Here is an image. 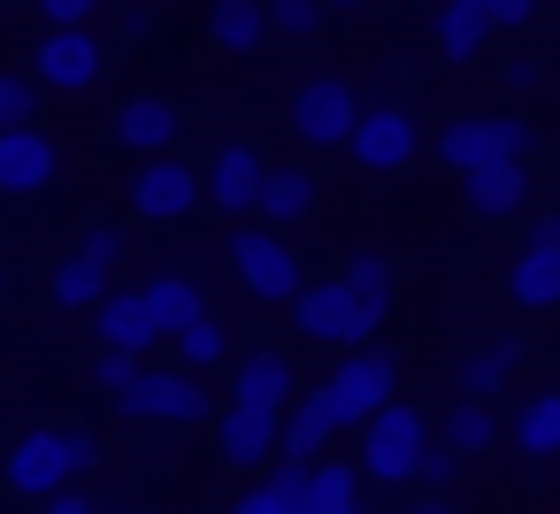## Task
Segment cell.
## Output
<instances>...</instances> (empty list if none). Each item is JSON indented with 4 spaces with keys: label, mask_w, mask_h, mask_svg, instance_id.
<instances>
[{
    "label": "cell",
    "mask_w": 560,
    "mask_h": 514,
    "mask_svg": "<svg viewBox=\"0 0 560 514\" xmlns=\"http://www.w3.org/2000/svg\"><path fill=\"white\" fill-rule=\"evenodd\" d=\"M460 476H468V453H460V445H445V437H430V453H422V476H415V483H422V491H453Z\"/></svg>",
    "instance_id": "cell-33"
},
{
    "label": "cell",
    "mask_w": 560,
    "mask_h": 514,
    "mask_svg": "<svg viewBox=\"0 0 560 514\" xmlns=\"http://www.w3.org/2000/svg\"><path fill=\"white\" fill-rule=\"evenodd\" d=\"M499 85H506V93H529V85H537V62H529V55H514V62L499 70Z\"/></svg>",
    "instance_id": "cell-41"
},
{
    "label": "cell",
    "mask_w": 560,
    "mask_h": 514,
    "mask_svg": "<svg viewBox=\"0 0 560 514\" xmlns=\"http://www.w3.org/2000/svg\"><path fill=\"white\" fill-rule=\"evenodd\" d=\"M215 453L231 460V468H277V453H284V414L277 407H254V399H231V407H215Z\"/></svg>",
    "instance_id": "cell-10"
},
{
    "label": "cell",
    "mask_w": 560,
    "mask_h": 514,
    "mask_svg": "<svg viewBox=\"0 0 560 514\" xmlns=\"http://www.w3.org/2000/svg\"><path fill=\"white\" fill-rule=\"evenodd\" d=\"M460 192H468L476 223H506V215L529 208V162H483V170L460 177Z\"/></svg>",
    "instance_id": "cell-16"
},
{
    "label": "cell",
    "mask_w": 560,
    "mask_h": 514,
    "mask_svg": "<svg viewBox=\"0 0 560 514\" xmlns=\"http://www.w3.org/2000/svg\"><path fill=\"white\" fill-rule=\"evenodd\" d=\"M231 514H292V506H284V499L269 491V476H261L254 491H238V506H231Z\"/></svg>",
    "instance_id": "cell-39"
},
{
    "label": "cell",
    "mask_w": 560,
    "mask_h": 514,
    "mask_svg": "<svg viewBox=\"0 0 560 514\" xmlns=\"http://www.w3.org/2000/svg\"><path fill=\"white\" fill-rule=\"evenodd\" d=\"M101 514H139V506H131V499H108V506H101Z\"/></svg>",
    "instance_id": "cell-44"
},
{
    "label": "cell",
    "mask_w": 560,
    "mask_h": 514,
    "mask_svg": "<svg viewBox=\"0 0 560 514\" xmlns=\"http://www.w3.org/2000/svg\"><path fill=\"white\" fill-rule=\"evenodd\" d=\"M514 369H522V346H514V338L468 346V353L453 361V399H499V392L514 384Z\"/></svg>",
    "instance_id": "cell-20"
},
{
    "label": "cell",
    "mask_w": 560,
    "mask_h": 514,
    "mask_svg": "<svg viewBox=\"0 0 560 514\" xmlns=\"http://www.w3.org/2000/svg\"><path fill=\"white\" fill-rule=\"evenodd\" d=\"M338 430H346V414H338L330 384H315V392H300V399L284 407V453H277V460H323Z\"/></svg>",
    "instance_id": "cell-15"
},
{
    "label": "cell",
    "mask_w": 560,
    "mask_h": 514,
    "mask_svg": "<svg viewBox=\"0 0 560 514\" xmlns=\"http://www.w3.org/2000/svg\"><path fill=\"white\" fill-rule=\"evenodd\" d=\"M430 32H438V62H476V55H483V39H491L499 24H491L483 0H438Z\"/></svg>",
    "instance_id": "cell-21"
},
{
    "label": "cell",
    "mask_w": 560,
    "mask_h": 514,
    "mask_svg": "<svg viewBox=\"0 0 560 514\" xmlns=\"http://www.w3.org/2000/svg\"><path fill=\"white\" fill-rule=\"evenodd\" d=\"M93 330H101V346H124V353H154V346H170V330H162V315H154L147 292H108L101 315H93Z\"/></svg>",
    "instance_id": "cell-17"
},
{
    "label": "cell",
    "mask_w": 560,
    "mask_h": 514,
    "mask_svg": "<svg viewBox=\"0 0 560 514\" xmlns=\"http://www.w3.org/2000/svg\"><path fill=\"white\" fill-rule=\"evenodd\" d=\"M32 108H39L32 78H16V70H0V131H16V124H32Z\"/></svg>",
    "instance_id": "cell-34"
},
{
    "label": "cell",
    "mask_w": 560,
    "mask_h": 514,
    "mask_svg": "<svg viewBox=\"0 0 560 514\" xmlns=\"http://www.w3.org/2000/svg\"><path fill=\"white\" fill-rule=\"evenodd\" d=\"M483 9H491V24H499V32H522V24L537 16V0H483Z\"/></svg>",
    "instance_id": "cell-38"
},
{
    "label": "cell",
    "mask_w": 560,
    "mask_h": 514,
    "mask_svg": "<svg viewBox=\"0 0 560 514\" xmlns=\"http://www.w3.org/2000/svg\"><path fill=\"white\" fill-rule=\"evenodd\" d=\"M108 277H116L108 261H93V254H70V261H55L47 292H55V307H70V315H101V300L116 292Z\"/></svg>",
    "instance_id": "cell-24"
},
{
    "label": "cell",
    "mask_w": 560,
    "mask_h": 514,
    "mask_svg": "<svg viewBox=\"0 0 560 514\" xmlns=\"http://www.w3.org/2000/svg\"><path fill=\"white\" fill-rule=\"evenodd\" d=\"M139 369H147V353H124V346H101V353L85 361V384H93V392H101V399L116 407V399H124V392L139 384Z\"/></svg>",
    "instance_id": "cell-32"
},
{
    "label": "cell",
    "mask_w": 560,
    "mask_h": 514,
    "mask_svg": "<svg viewBox=\"0 0 560 514\" xmlns=\"http://www.w3.org/2000/svg\"><path fill=\"white\" fill-rule=\"evenodd\" d=\"M170 346H177V361H185V369H215V361H238V346H231V330H223L215 315L185 323V330H177Z\"/></svg>",
    "instance_id": "cell-30"
},
{
    "label": "cell",
    "mask_w": 560,
    "mask_h": 514,
    "mask_svg": "<svg viewBox=\"0 0 560 514\" xmlns=\"http://www.w3.org/2000/svg\"><path fill=\"white\" fill-rule=\"evenodd\" d=\"M93 9H101V0H39L47 24H93Z\"/></svg>",
    "instance_id": "cell-37"
},
{
    "label": "cell",
    "mask_w": 560,
    "mask_h": 514,
    "mask_svg": "<svg viewBox=\"0 0 560 514\" xmlns=\"http://www.w3.org/2000/svg\"><path fill=\"white\" fill-rule=\"evenodd\" d=\"M307 514H361V476L346 460H315V491H307Z\"/></svg>",
    "instance_id": "cell-31"
},
{
    "label": "cell",
    "mask_w": 560,
    "mask_h": 514,
    "mask_svg": "<svg viewBox=\"0 0 560 514\" xmlns=\"http://www.w3.org/2000/svg\"><path fill=\"white\" fill-rule=\"evenodd\" d=\"M208 192V177L200 170H185L177 154H147L139 162V177H131V208L147 215V223H177V215H192V200Z\"/></svg>",
    "instance_id": "cell-11"
},
{
    "label": "cell",
    "mask_w": 560,
    "mask_h": 514,
    "mask_svg": "<svg viewBox=\"0 0 560 514\" xmlns=\"http://www.w3.org/2000/svg\"><path fill=\"white\" fill-rule=\"evenodd\" d=\"M506 300L529 307V315L560 307V246H522L514 269H506Z\"/></svg>",
    "instance_id": "cell-23"
},
{
    "label": "cell",
    "mask_w": 560,
    "mask_h": 514,
    "mask_svg": "<svg viewBox=\"0 0 560 514\" xmlns=\"http://www.w3.org/2000/svg\"><path fill=\"white\" fill-rule=\"evenodd\" d=\"M430 437H438V430L422 422V407H415V399H392L384 414L361 422V476H369V483H415Z\"/></svg>",
    "instance_id": "cell-2"
},
{
    "label": "cell",
    "mask_w": 560,
    "mask_h": 514,
    "mask_svg": "<svg viewBox=\"0 0 560 514\" xmlns=\"http://www.w3.org/2000/svg\"><path fill=\"white\" fill-rule=\"evenodd\" d=\"M231 369H238V392H231V399H254V407H277V414L300 399L292 361H284V353H269V346H261V353H238Z\"/></svg>",
    "instance_id": "cell-25"
},
{
    "label": "cell",
    "mask_w": 560,
    "mask_h": 514,
    "mask_svg": "<svg viewBox=\"0 0 560 514\" xmlns=\"http://www.w3.org/2000/svg\"><path fill=\"white\" fill-rule=\"evenodd\" d=\"M307 208H315V177H307V170H269V185H261V208H254V215H261V223H277V231H292Z\"/></svg>",
    "instance_id": "cell-29"
},
{
    "label": "cell",
    "mask_w": 560,
    "mask_h": 514,
    "mask_svg": "<svg viewBox=\"0 0 560 514\" xmlns=\"http://www.w3.org/2000/svg\"><path fill=\"white\" fill-rule=\"evenodd\" d=\"M330 9H361V0H330Z\"/></svg>",
    "instance_id": "cell-45"
},
{
    "label": "cell",
    "mask_w": 560,
    "mask_h": 514,
    "mask_svg": "<svg viewBox=\"0 0 560 514\" xmlns=\"http://www.w3.org/2000/svg\"><path fill=\"white\" fill-rule=\"evenodd\" d=\"M269 39H277L269 0H215L208 9V47L215 55H261Z\"/></svg>",
    "instance_id": "cell-19"
},
{
    "label": "cell",
    "mask_w": 560,
    "mask_h": 514,
    "mask_svg": "<svg viewBox=\"0 0 560 514\" xmlns=\"http://www.w3.org/2000/svg\"><path fill=\"white\" fill-rule=\"evenodd\" d=\"M139 292L154 300V315H162V330H170V338H177L185 323H200V315H208V300H200V284H192L185 269H162V277H147Z\"/></svg>",
    "instance_id": "cell-28"
},
{
    "label": "cell",
    "mask_w": 560,
    "mask_h": 514,
    "mask_svg": "<svg viewBox=\"0 0 560 514\" xmlns=\"http://www.w3.org/2000/svg\"><path fill=\"white\" fill-rule=\"evenodd\" d=\"M346 284H353V300H361L369 330H384V323H392V307H399V277H392V261H384V254H353V261H346Z\"/></svg>",
    "instance_id": "cell-26"
},
{
    "label": "cell",
    "mask_w": 560,
    "mask_h": 514,
    "mask_svg": "<svg viewBox=\"0 0 560 514\" xmlns=\"http://www.w3.org/2000/svg\"><path fill=\"white\" fill-rule=\"evenodd\" d=\"M39 514H101V499H85V491L70 483V491H55V499H39Z\"/></svg>",
    "instance_id": "cell-40"
},
{
    "label": "cell",
    "mask_w": 560,
    "mask_h": 514,
    "mask_svg": "<svg viewBox=\"0 0 560 514\" xmlns=\"http://www.w3.org/2000/svg\"><path fill=\"white\" fill-rule=\"evenodd\" d=\"M62 177V147L39 131V124H16V131H0V192L24 200V192H47Z\"/></svg>",
    "instance_id": "cell-13"
},
{
    "label": "cell",
    "mask_w": 560,
    "mask_h": 514,
    "mask_svg": "<svg viewBox=\"0 0 560 514\" xmlns=\"http://www.w3.org/2000/svg\"><path fill=\"white\" fill-rule=\"evenodd\" d=\"M407 514H453V506H445V491H430V499H415Z\"/></svg>",
    "instance_id": "cell-43"
},
{
    "label": "cell",
    "mask_w": 560,
    "mask_h": 514,
    "mask_svg": "<svg viewBox=\"0 0 560 514\" xmlns=\"http://www.w3.org/2000/svg\"><path fill=\"white\" fill-rule=\"evenodd\" d=\"M323 384H330L346 430H361L369 414H384V407L399 399V361H392L384 346H353V353H338V369H330Z\"/></svg>",
    "instance_id": "cell-6"
},
{
    "label": "cell",
    "mask_w": 560,
    "mask_h": 514,
    "mask_svg": "<svg viewBox=\"0 0 560 514\" xmlns=\"http://www.w3.org/2000/svg\"><path fill=\"white\" fill-rule=\"evenodd\" d=\"M101 468V445H93V430H55V422H39V430H24L16 445H9V468H0V483H9L16 499H55V491H70V483H85Z\"/></svg>",
    "instance_id": "cell-1"
},
{
    "label": "cell",
    "mask_w": 560,
    "mask_h": 514,
    "mask_svg": "<svg viewBox=\"0 0 560 514\" xmlns=\"http://www.w3.org/2000/svg\"><path fill=\"white\" fill-rule=\"evenodd\" d=\"M438 437H445V445H460L468 460H483V453L506 437V422L491 414V399H453V407H445V422H438Z\"/></svg>",
    "instance_id": "cell-27"
},
{
    "label": "cell",
    "mask_w": 560,
    "mask_h": 514,
    "mask_svg": "<svg viewBox=\"0 0 560 514\" xmlns=\"http://www.w3.org/2000/svg\"><path fill=\"white\" fill-rule=\"evenodd\" d=\"M101 62H108V55H101V39H93L85 24H55V32L39 39V62H32V70H39V85H55V93H85V85L101 78Z\"/></svg>",
    "instance_id": "cell-14"
},
{
    "label": "cell",
    "mask_w": 560,
    "mask_h": 514,
    "mask_svg": "<svg viewBox=\"0 0 560 514\" xmlns=\"http://www.w3.org/2000/svg\"><path fill=\"white\" fill-rule=\"evenodd\" d=\"M292 323H300V338H307V346H323V353H353V346H369V338H376L346 277L307 284V292L292 300Z\"/></svg>",
    "instance_id": "cell-5"
},
{
    "label": "cell",
    "mask_w": 560,
    "mask_h": 514,
    "mask_svg": "<svg viewBox=\"0 0 560 514\" xmlns=\"http://www.w3.org/2000/svg\"><path fill=\"white\" fill-rule=\"evenodd\" d=\"M522 246H560V215L545 208V215H529V231H522Z\"/></svg>",
    "instance_id": "cell-42"
},
{
    "label": "cell",
    "mask_w": 560,
    "mask_h": 514,
    "mask_svg": "<svg viewBox=\"0 0 560 514\" xmlns=\"http://www.w3.org/2000/svg\"><path fill=\"white\" fill-rule=\"evenodd\" d=\"M200 177H208V200H215L223 215H254V208H261V185H269V154L246 147V139H231V147L208 154Z\"/></svg>",
    "instance_id": "cell-12"
},
{
    "label": "cell",
    "mask_w": 560,
    "mask_h": 514,
    "mask_svg": "<svg viewBox=\"0 0 560 514\" xmlns=\"http://www.w3.org/2000/svg\"><path fill=\"white\" fill-rule=\"evenodd\" d=\"M78 254H93V261H108V269H116V261H124V231H116V223H93V231L78 238Z\"/></svg>",
    "instance_id": "cell-36"
},
{
    "label": "cell",
    "mask_w": 560,
    "mask_h": 514,
    "mask_svg": "<svg viewBox=\"0 0 560 514\" xmlns=\"http://www.w3.org/2000/svg\"><path fill=\"white\" fill-rule=\"evenodd\" d=\"M231 269H238L246 300H261V307H292V300L307 292V284H300V254H292V238H284L277 223L238 231V238H231Z\"/></svg>",
    "instance_id": "cell-4"
},
{
    "label": "cell",
    "mask_w": 560,
    "mask_h": 514,
    "mask_svg": "<svg viewBox=\"0 0 560 514\" xmlns=\"http://www.w3.org/2000/svg\"><path fill=\"white\" fill-rule=\"evenodd\" d=\"M323 9H330V0H269V16H277V32H292V39H307V32L323 24Z\"/></svg>",
    "instance_id": "cell-35"
},
{
    "label": "cell",
    "mask_w": 560,
    "mask_h": 514,
    "mask_svg": "<svg viewBox=\"0 0 560 514\" xmlns=\"http://www.w3.org/2000/svg\"><path fill=\"white\" fill-rule=\"evenodd\" d=\"M292 131L307 139V147H346L353 139V124H361V93L338 78V70H323V78H307L300 93H292Z\"/></svg>",
    "instance_id": "cell-7"
},
{
    "label": "cell",
    "mask_w": 560,
    "mask_h": 514,
    "mask_svg": "<svg viewBox=\"0 0 560 514\" xmlns=\"http://www.w3.org/2000/svg\"><path fill=\"white\" fill-rule=\"evenodd\" d=\"M131 422H215V399L200 392L192 369H139V384L116 399Z\"/></svg>",
    "instance_id": "cell-9"
},
{
    "label": "cell",
    "mask_w": 560,
    "mask_h": 514,
    "mask_svg": "<svg viewBox=\"0 0 560 514\" xmlns=\"http://www.w3.org/2000/svg\"><path fill=\"white\" fill-rule=\"evenodd\" d=\"M177 131H185V116H177V101H162V93H131V101L116 108V147H131V154H170Z\"/></svg>",
    "instance_id": "cell-18"
},
{
    "label": "cell",
    "mask_w": 560,
    "mask_h": 514,
    "mask_svg": "<svg viewBox=\"0 0 560 514\" xmlns=\"http://www.w3.org/2000/svg\"><path fill=\"white\" fill-rule=\"evenodd\" d=\"M346 154H353V170H369V177H399V170L422 154V131H415V116H407L399 101H384V108H361Z\"/></svg>",
    "instance_id": "cell-8"
},
{
    "label": "cell",
    "mask_w": 560,
    "mask_h": 514,
    "mask_svg": "<svg viewBox=\"0 0 560 514\" xmlns=\"http://www.w3.org/2000/svg\"><path fill=\"white\" fill-rule=\"evenodd\" d=\"M522 154H537V131L522 116H445L438 124V162L453 177H468L483 162H522Z\"/></svg>",
    "instance_id": "cell-3"
},
{
    "label": "cell",
    "mask_w": 560,
    "mask_h": 514,
    "mask_svg": "<svg viewBox=\"0 0 560 514\" xmlns=\"http://www.w3.org/2000/svg\"><path fill=\"white\" fill-rule=\"evenodd\" d=\"M506 445H514L522 460H552V453H560V392H529V399H514V414H506Z\"/></svg>",
    "instance_id": "cell-22"
}]
</instances>
